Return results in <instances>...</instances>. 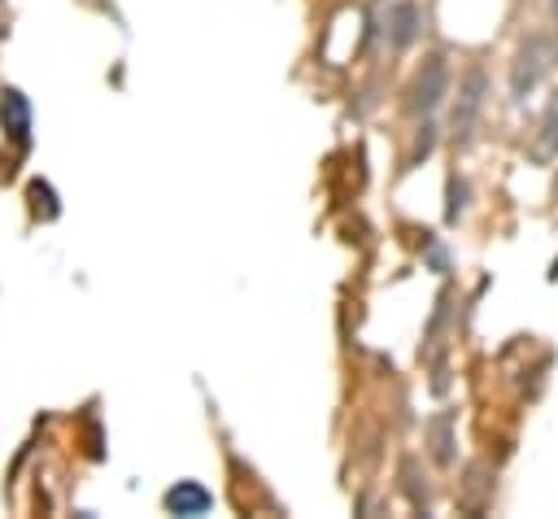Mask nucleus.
Returning a JSON list of instances; mask_svg holds the SVG:
<instances>
[{"instance_id":"nucleus-1","label":"nucleus","mask_w":558,"mask_h":519,"mask_svg":"<svg viewBox=\"0 0 558 519\" xmlns=\"http://www.w3.org/2000/svg\"><path fill=\"white\" fill-rule=\"evenodd\" d=\"M545 65H549V39L532 35V39L514 52V65H510V96L523 100V96L536 87V79L545 74Z\"/></svg>"},{"instance_id":"nucleus-2","label":"nucleus","mask_w":558,"mask_h":519,"mask_svg":"<svg viewBox=\"0 0 558 519\" xmlns=\"http://www.w3.org/2000/svg\"><path fill=\"white\" fill-rule=\"evenodd\" d=\"M445 83H449V70H445V57H427L414 87H410V109L414 113H432L445 96Z\"/></svg>"},{"instance_id":"nucleus-3","label":"nucleus","mask_w":558,"mask_h":519,"mask_svg":"<svg viewBox=\"0 0 558 519\" xmlns=\"http://www.w3.org/2000/svg\"><path fill=\"white\" fill-rule=\"evenodd\" d=\"M0 122H4V131H9V140L13 144H31V100L17 92V87H4V96H0Z\"/></svg>"},{"instance_id":"nucleus-4","label":"nucleus","mask_w":558,"mask_h":519,"mask_svg":"<svg viewBox=\"0 0 558 519\" xmlns=\"http://www.w3.org/2000/svg\"><path fill=\"white\" fill-rule=\"evenodd\" d=\"M214 506V493L196 480H179L170 493H166V510L170 515H205Z\"/></svg>"},{"instance_id":"nucleus-5","label":"nucleus","mask_w":558,"mask_h":519,"mask_svg":"<svg viewBox=\"0 0 558 519\" xmlns=\"http://www.w3.org/2000/svg\"><path fill=\"white\" fill-rule=\"evenodd\" d=\"M480 100H484V74L471 70L466 83H462V92H458V105H453V131H458V135L471 131V122H475V113H480Z\"/></svg>"},{"instance_id":"nucleus-6","label":"nucleus","mask_w":558,"mask_h":519,"mask_svg":"<svg viewBox=\"0 0 558 519\" xmlns=\"http://www.w3.org/2000/svg\"><path fill=\"white\" fill-rule=\"evenodd\" d=\"M414 22H418V9L414 4H397L392 9V44L397 48H405L414 39Z\"/></svg>"},{"instance_id":"nucleus-7","label":"nucleus","mask_w":558,"mask_h":519,"mask_svg":"<svg viewBox=\"0 0 558 519\" xmlns=\"http://www.w3.org/2000/svg\"><path fill=\"white\" fill-rule=\"evenodd\" d=\"M536 153L541 157H554L558 153V96L549 100V109H545V122H541V144H536Z\"/></svg>"}]
</instances>
